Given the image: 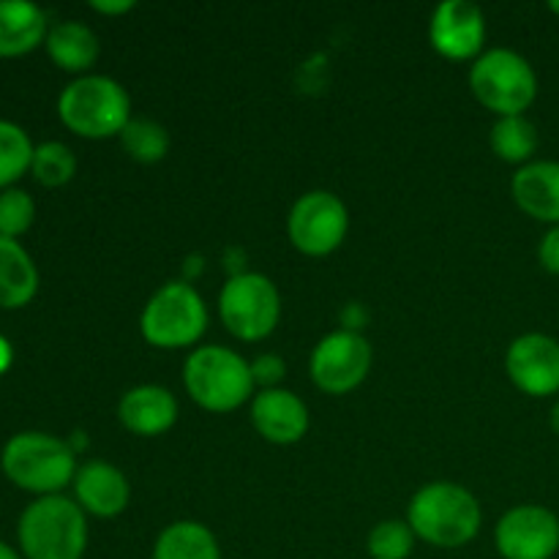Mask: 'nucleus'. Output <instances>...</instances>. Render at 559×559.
I'll return each mask as SVG.
<instances>
[{"label":"nucleus","mask_w":559,"mask_h":559,"mask_svg":"<svg viewBox=\"0 0 559 559\" xmlns=\"http://www.w3.org/2000/svg\"><path fill=\"white\" fill-rule=\"evenodd\" d=\"M76 506L98 519H112L129 508L131 486L118 467L107 462H87L74 475Z\"/></svg>","instance_id":"2eb2a0df"},{"label":"nucleus","mask_w":559,"mask_h":559,"mask_svg":"<svg viewBox=\"0 0 559 559\" xmlns=\"http://www.w3.org/2000/svg\"><path fill=\"white\" fill-rule=\"evenodd\" d=\"M118 418L131 435L158 437L178 420V402L162 385H136L120 399Z\"/></svg>","instance_id":"dca6fc26"},{"label":"nucleus","mask_w":559,"mask_h":559,"mask_svg":"<svg viewBox=\"0 0 559 559\" xmlns=\"http://www.w3.org/2000/svg\"><path fill=\"white\" fill-rule=\"evenodd\" d=\"M549 11H555V14L559 16V0H551V3H549Z\"/></svg>","instance_id":"72a5a7b5"},{"label":"nucleus","mask_w":559,"mask_h":559,"mask_svg":"<svg viewBox=\"0 0 559 559\" xmlns=\"http://www.w3.org/2000/svg\"><path fill=\"white\" fill-rule=\"evenodd\" d=\"M93 9L96 11H102V14H123V11H131L134 9V3H131V0H118V3H104V0H93Z\"/></svg>","instance_id":"c756f323"},{"label":"nucleus","mask_w":559,"mask_h":559,"mask_svg":"<svg viewBox=\"0 0 559 559\" xmlns=\"http://www.w3.org/2000/svg\"><path fill=\"white\" fill-rule=\"evenodd\" d=\"M0 559H20V555H16L9 544H3V540H0Z\"/></svg>","instance_id":"2f4dec72"},{"label":"nucleus","mask_w":559,"mask_h":559,"mask_svg":"<svg viewBox=\"0 0 559 559\" xmlns=\"http://www.w3.org/2000/svg\"><path fill=\"white\" fill-rule=\"evenodd\" d=\"M16 538L25 559H82L87 549L85 511L63 495L38 497L22 511Z\"/></svg>","instance_id":"f03ea898"},{"label":"nucleus","mask_w":559,"mask_h":559,"mask_svg":"<svg viewBox=\"0 0 559 559\" xmlns=\"http://www.w3.org/2000/svg\"><path fill=\"white\" fill-rule=\"evenodd\" d=\"M431 47L451 60L480 58L486 41V16L469 0H445L435 9L429 25Z\"/></svg>","instance_id":"ddd939ff"},{"label":"nucleus","mask_w":559,"mask_h":559,"mask_svg":"<svg viewBox=\"0 0 559 559\" xmlns=\"http://www.w3.org/2000/svg\"><path fill=\"white\" fill-rule=\"evenodd\" d=\"M151 559H222V549L205 524L175 522L162 530Z\"/></svg>","instance_id":"412c9836"},{"label":"nucleus","mask_w":559,"mask_h":559,"mask_svg":"<svg viewBox=\"0 0 559 559\" xmlns=\"http://www.w3.org/2000/svg\"><path fill=\"white\" fill-rule=\"evenodd\" d=\"M189 396L207 413H233L254 393V374L235 349L207 344L194 349L183 366Z\"/></svg>","instance_id":"39448f33"},{"label":"nucleus","mask_w":559,"mask_h":559,"mask_svg":"<svg viewBox=\"0 0 559 559\" xmlns=\"http://www.w3.org/2000/svg\"><path fill=\"white\" fill-rule=\"evenodd\" d=\"M251 424L273 445H293L309 431V409L293 391L267 388L251 402Z\"/></svg>","instance_id":"4468645a"},{"label":"nucleus","mask_w":559,"mask_h":559,"mask_svg":"<svg viewBox=\"0 0 559 559\" xmlns=\"http://www.w3.org/2000/svg\"><path fill=\"white\" fill-rule=\"evenodd\" d=\"M289 240L309 257H325L342 246L349 229L347 205L331 191H309L298 197L287 218Z\"/></svg>","instance_id":"1a4fd4ad"},{"label":"nucleus","mask_w":559,"mask_h":559,"mask_svg":"<svg viewBox=\"0 0 559 559\" xmlns=\"http://www.w3.org/2000/svg\"><path fill=\"white\" fill-rule=\"evenodd\" d=\"M38 293V271L20 240L0 235V309H22Z\"/></svg>","instance_id":"6ab92c4d"},{"label":"nucleus","mask_w":559,"mask_h":559,"mask_svg":"<svg viewBox=\"0 0 559 559\" xmlns=\"http://www.w3.org/2000/svg\"><path fill=\"white\" fill-rule=\"evenodd\" d=\"M218 314L227 331L243 342L271 336L282 317V295L262 273H235L222 289Z\"/></svg>","instance_id":"6e6552de"},{"label":"nucleus","mask_w":559,"mask_h":559,"mask_svg":"<svg viewBox=\"0 0 559 559\" xmlns=\"http://www.w3.org/2000/svg\"><path fill=\"white\" fill-rule=\"evenodd\" d=\"M207 309L191 284L167 282L151 295L140 317V331L145 342L162 349L189 347L205 333Z\"/></svg>","instance_id":"0eeeda50"},{"label":"nucleus","mask_w":559,"mask_h":559,"mask_svg":"<svg viewBox=\"0 0 559 559\" xmlns=\"http://www.w3.org/2000/svg\"><path fill=\"white\" fill-rule=\"evenodd\" d=\"M549 424H551V429H555L557 435H559V402L555 404V407H551V413H549Z\"/></svg>","instance_id":"473e14b6"},{"label":"nucleus","mask_w":559,"mask_h":559,"mask_svg":"<svg viewBox=\"0 0 559 559\" xmlns=\"http://www.w3.org/2000/svg\"><path fill=\"white\" fill-rule=\"evenodd\" d=\"M469 87L486 109L508 118L530 109L538 96V76L524 55L497 47L475 58L469 69Z\"/></svg>","instance_id":"423d86ee"},{"label":"nucleus","mask_w":559,"mask_h":559,"mask_svg":"<svg viewBox=\"0 0 559 559\" xmlns=\"http://www.w3.org/2000/svg\"><path fill=\"white\" fill-rule=\"evenodd\" d=\"M371 344L355 331H333L311 353V380L331 396L364 385L371 371Z\"/></svg>","instance_id":"9d476101"},{"label":"nucleus","mask_w":559,"mask_h":559,"mask_svg":"<svg viewBox=\"0 0 559 559\" xmlns=\"http://www.w3.org/2000/svg\"><path fill=\"white\" fill-rule=\"evenodd\" d=\"M511 191L527 216L559 224V162H530L513 175Z\"/></svg>","instance_id":"f3484780"},{"label":"nucleus","mask_w":559,"mask_h":559,"mask_svg":"<svg viewBox=\"0 0 559 559\" xmlns=\"http://www.w3.org/2000/svg\"><path fill=\"white\" fill-rule=\"evenodd\" d=\"M36 218V205L31 194L22 189H3L0 191V235L3 238H20L27 233Z\"/></svg>","instance_id":"bb28decb"},{"label":"nucleus","mask_w":559,"mask_h":559,"mask_svg":"<svg viewBox=\"0 0 559 559\" xmlns=\"http://www.w3.org/2000/svg\"><path fill=\"white\" fill-rule=\"evenodd\" d=\"M33 151L36 145L31 142L27 131L0 118V189H11V183L31 169Z\"/></svg>","instance_id":"5701e85b"},{"label":"nucleus","mask_w":559,"mask_h":559,"mask_svg":"<svg viewBox=\"0 0 559 559\" xmlns=\"http://www.w3.org/2000/svg\"><path fill=\"white\" fill-rule=\"evenodd\" d=\"M491 151L511 164H530L538 151V129L524 115H508L491 126Z\"/></svg>","instance_id":"4be33fe9"},{"label":"nucleus","mask_w":559,"mask_h":559,"mask_svg":"<svg viewBox=\"0 0 559 559\" xmlns=\"http://www.w3.org/2000/svg\"><path fill=\"white\" fill-rule=\"evenodd\" d=\"M11 366V344L0 336V374Z\"/></svg>","instance_id":"7c9ffc66"},{"label":"nucleus","mask_w":559,"mask_h":559,"mask_svg":"<svg viewBox=\"0 0 559 559\" xmlns=\"http://www.w3.org/2000/svg\"><path fill=\"white\" fill-rule=\"evenodd\" d=\"M47 52L63 71H87L98 60L102 44L98 36L80 20H63L49 27L47 33Z\"/></svg>","instance_id":"aec40b11"},{"label":"nucleus","mask_w":559,"mask_h":559,"mask_svg":"<svg viewBox=\"0 0 559 559\" xmlns=\"http://www.w3.org/2000/svg\"><path fill=\"white\" fill-rule=\"evenodd\" d=\"M47 14L27 0H0V58H16L47 41Z\"/></svg>","instance_id":"a211bd4d"},{"label":"nucleus","mask_w":559,"mask_h":559,"mask_svg":"<svg viewBox=\"0 0 559 559\" xmlns=\"http://www.w3.org/2000/svg\"><path fill=\"white\" fill-rule=\"evenodd\" d=\"M287 366H284V360L278 358V355H260V358L251 364V374H254V382H260V385L267 388H276L278 382L284 380V374H287Z\"/></svg>","instance_id":"cd10ccee"},{"label":"nucleus","mask_w":559,"mask_h":559,"mask_svg":"<svg viewBox=\"0 0 559 559\" xmlns=\"http://www.w3.org/2000/svg\"><path fill=\"white\" fill-rule=\"evenodd\" d=\"M538 260L544 265V271H549L551 276H559V224L544 235L538 246Z\"/></svg>","instance_id":"c85d7f7f"},{"label":"nucleus","mask_w":559,"mask_h":559,"mask_svg":"<svg viewBox=\"0 0 559 559\" xmlns=\"http://www.w3.org/2000/svg\"><path fill=\"white\" fill-rule=\"evenodd\" d=\"M0 467L14 486L49 497L74 480L76 456L74 448L60 437L44 431H20L3 445Z\"/></svg>","instance_id":"7ed1b4c3"},{"label":"nucleus","mask_w":559,"mask_h":559,"mask_svg":"<svg viewBox=\"0 0 559 559\" xmlns=\"http://www.w3.org/2000/svg\"><path fill=\"white\" fill-rule=\"evenodd\" d=\"M31 173L41 186L58 189V186H66L76 175V158L63 142H41L33 151Z\"/></svg>","instance_id":"393cba45"},{"label":"nucleus","mask_w":559,"mask_h":559,"mask_svg":"<svg viewBox=\"0 0 559 559\" xmlns=\"http://www.w3.org/2000/svg\"><path fill=\"white\" fill-rule=\"evenodd\" d=\"M413 527L407 522H399V519L380 522L369 533V540H366V549H369L371 559H407L413 555Z\"/></svg>","instance_id":"a878e982"},{"label":"nucleus","mask_w":559,"mask_h":559,"mask_svg":"<svg viewBox=\"0 0 559 559\" xmlns=\"http://www.w3.org/2000/svg\"><path fill=\"white\" fill-rule=\"evenodd\" d=\"M58 115L66 129L87 140L120 136L131 120V98L112 76L82 74L60 93Z\"/></svg>","instance_id":"20e7f679"},{"label":"nucleus","mask_w":559,"mask_h":559,"mask_svg":"<svg viewBox=\"0 0 559 559\" xmlns=\"http://www.w3.org/2000/svg\"><path fill=\"white\" fill-rule=\"evenodd\" d=\"M502 559H551L559 551V519L544 506L511 508L495 530Z\"/></svg>","instance_id":"9b49d317"},{"label":"nucleus","mask_w":559,"mask_h":559,"mask_svg":"<svg viewBox=\"0 0 559 559\" xmlns=\"http://www.w3.org/2000/svg\"><path fill=\"white\" fill-rule=\"evenodd\" d=\"M513 385L535 399L559 393V342L546 333H524L513 338L506 355Z\"/></svg>","instance_id":"f8f14e48"},{"label":"nucleus","mask_w":559,"mask_h":559,"mask_svg":"<svg viewBox=\"0 0 559 559\" xmlns=\"http://www.w3.org/2000/svg\"><path fill=\"white\" fill-rule=\"evenodd\" d=\"M120 142L131 158L142 164H156L167 156L169 131L158 120L131 118L126 129L120 131Z\"/></svg>","instance_id":"b1692460"},{"label":"nucleus","mask_w":559,"mask_h":559,"mask_svg":"<svg viewBox=\"0 0 559 559\" xmlns=\"http://www.w3.org/2000/svg\"><path fill=\"white\" fill-rule=\"evenodd\" d=\"M484 513L473 491L464 486L437 480L424 486L413 497L407 511V524L415 538L437 546V549H459L478 535Z\"/></svg>","instance_id":"f257e3e1"}]
</instances>
